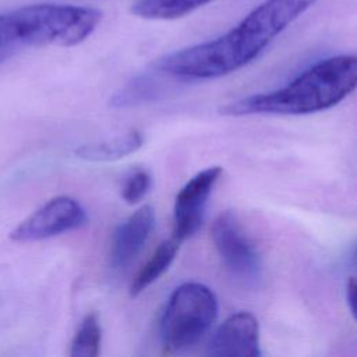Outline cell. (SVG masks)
Masks as SVG:
<instances>
[{
    "mask_svg": "<svg viewBox=\"0 0 357 357\" xmlns=\"http://www.w3.org/2000/svg\"><path fill=\"white\" fill-rule=\"evenodd\" d=\"M142 142V134L138 130H131L124 135L81 145L75 149V155L89 162H113L138 151Z\"/></svg>",
    "mask_w": 357,
    "mask_h": 357,
    "instance_id": "30bf717a",
    "label": "cell"
},
{
    "mask_svg": "<svg viewBox=\"0 0 357 357\" xmlns=\"http://www.w3.org/2000/svg\"><path fill=\"white\" fill-rule=\"evenodd\" d=\"M102 13L71 4H31L0 14V53L18 46H75L98 26Z\"/></svg>",
    "mask_w": 357,
    "mask_h": 357,
    "instance_id": "3957f363",
    "label": "cell"
},
{
    "mask_svg": "<svg viewBox=\"0 0 357 357\" xmlns=\"http://www.w3.org/2000/svg\"><path fill=\"white\" fill-rule=\"evenodd\" d=\"M160 91H162V85L155 77H151V75L138 77L132 79L127 86L120 89L112 98V105L114 107L135 106L158 98Z\"/></svg>",
    "mask_w": 357,
    "mask_h": 357,
    "instance_id": "5bb4252c",
    "label": "cell"
},
{
    "mask_svg": "<svg viewBox=\"0 0 357 357\" xmlns=\"http://www.w3.org/2000/svg\"><path fill=\"white\" fill-rule=\"evenodd\" d=\"M102 329L95 312L88 314L71 342L70 356L73 357H96L100 351Z\"/></svg>",
    "mask_w": 357,
    "mask_h": 357,
    "instance_id": "4fadbf2b",
    "label": "cell"
},
{
    "mask_svg": "<svg viewBox=\"0 0 357 357\" xmlns=\"http://www.w3.org/2000/svg\"><path fill=\"white\" fill-rule=\"evenodd\" d=\"M356 82L357 57L339 54L315 63L276 91L230 102L220 107V113L225 116L317 113L340 103L354 91Z\"/></svg>",
    "mask_w": 357,
    "mask_h": 357,
    "instance_id": "7a4b0ae2",
    "label": "cell"
},
{
    "mask_svg": "<svg viewBox=\"0 0 357 357\" xmlns=\"http://www.w3.org/2000/svg\"><path fill=\"white\" fill-rule=\"evenodd\" d=\"M208 356L218 357H259V324L247 311H240L223 321L212 333L208 346Z\"/></svg>",
    "mask_w": 357,
    "mask_h": 357,
    "instance_id": "ba28073f",
    "label": "cell"
},
{
    "mask_svg": "<svg viewBox=\"0 0 357 357\" xmlns=\"http://www.w3.org/2000/svg\"><path fill=\"white\" fill-rule=\"evenodd\" d=\"M346 300H347L351 314L354 315L356 314V280H354V276H351L349 279V283L346 284Z\"/></svg>",
    "mask_w": 357,
    "mask_h": 357,
    "instance_id": "2e32d148",
    "label": "cell"
},
{
    "mask_svg": "<svg viewBox=\"0 0 357 357\" xmlns=\"http://www.w3.org/2000/svg\"><path fill=\"white\" fill-rule=\"evenodd\" d=\"M0 56H3V53H0ZM1 59V57H0Z\"/></svg>",
    "mask_w": 357,
    "mask_h": 357,
    "instance_id": "e0dca14e",
    "label": "cell"
},
{
    "mask_svg": "<svg viewBox=\"0 0 357 357\" xmlns=\"http://www.w3.org/2000/svg\"><path fill=\"white\" fill-rule=\"evenodd\" d=\"M213 0H138L131 13L148 20H176Z\"/></svg>",
    "mask_w": 357,
    "mask_h": 357,
    "instance_id": "7c38bea8",
    "label": "cell"
},
{
    "mask_svg": "<svg viewBox=\"0 0 357 357\" xmlns=\"http://www.w3.org/2000/svg\"><path fill=\"white\" fill-rule=\"evenodd\" d=\"M215 248L233 276L243 282L254 283L261 275V257L244 234L236 215L225 211L216 216L211 227Z\"/></svg>",
    "mask_w": 357,
    "mask_h": 357,
    "instance_id": "8992f818",
    "label": "cell"
},
{
    "mask_svg": "<svg viewBox=\"0 0 357 357\" xmlns=\"http://www.w3.org/2000/svg\"><path fill=\"white\" fill-rule=\"evenodd\" d=\"M155 226V211L144 205L123 220L112 236L110 264L114 269L128 266L139 254Z\"/></svg>",
    "mask_w": 357,
    "mask_h": 357,
    "instance_id": "9c48e42d",
    "label": "cell"
},
{
    "mask_svg": "<svg viewBox=\"0 0 357 357\" xmlns=\"http://www.w3.org/2000/svg\"><path fill=\"white\" fill-rule=\"evenodd\" d=\"M219 312L216 294L204 283L185 282L170 294L160 318V339L166 353L195 346L213 326Z\"/></svg>",
    "mask_w": 357,
    "mask_h": 357,
    "instance_id": "277c9868",
    "label": "cell"
},
{
    "mask_svg": "<svg viewBox=\"0 0 357 357\" xmlns=\"http://www.w3.org/2000/svg\"><path fill=\"white\" fill-rule=\"evenodd\" d=\"M86 220V212L75 198L59 195L49 199L13 229L10 238L15 243L40 241L77 230Z\"/></svg>",
    "mask_w": 357,
    "mask_h": 357,
    "instance_id": "5b68a950",
    "label": "cell"
},
{
    "mask_svg": "<svg viewBox=\"0 0 357 357\" xmlns=\"http://www.w3.org/2000/svg\"><path fill=\"white\" fill-rule=\"evenodd\" d=\"M151 174L146 170H137L124 181L121 187V197L127 204L134 205L146 195V192L151 188Z\"/></svg>",
    "mask_w": 357,
    "mask_h": 357,
    "instance_id": "9a60e30c",
    "label": "cell"
},
{
    "mask_svg": "<svg viewBox=\"0 0 357 357\" xmlns=\"http://www.w3.org/2000/svg\"><path fill=\"white\" fill-rule=\"evenodd\" d=\"M178 247L180 241L172 237L169 240L162 241L155 248L149 259L139 268V271L130 283V294L132 297L142 293L167 271L178 251Z\"/></svg>",
    "mask_w": 357,
    "mask_h": 357,
    "instance_id": "8fae6325",
    "label": "cell"
},
{
    "mask_svg": "<svg viewBox=\"0 0 357 357\" xmlns=\"http://www.w3.org/2000/svg\"><path fill=\"white\" fill-rule=\"evenodd\" d=\"M220 176V166L206 167L192 176L177 192L173 208V237L180 243L192 237L199 229L208 198Z\"/></svg>",
    "mask_w": 357,
    "mask_h": 357,
    "instance_id": "52a82bcc",
    "label": "cell"
},
{
    "mask_svg": "<svg viewBox=\"0 0 357 357\" xmlns=\"http://www.w3.org/2000/svg\"><path fill=\"white\" fill-rule=\"evenodd\" d=\"M317 0H265L219 38L177 50L158 71L180 79L218 78L257 59L268 45Z\"/></svg>",
    "mask_w": 357,
    "mask_h": 357,
    "instance_id": "6da1fadb",
    "label": "cell"
}]
</instances>
